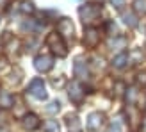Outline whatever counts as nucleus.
<instances>
[{"instance_id":"obj_1","label":"nucleus","mask_w":146,"mask_h":132,"mask_svg":"<svg viewBox=\"0 0 146 132\" xmlns=\"http://www.w3.org/2000/svg\"><path fill=\"white\" fill-rule=\"evenodd\" d=\"M45 43H46V47L52 50L54 55H57V57H66L68 55V47H66V43H64V38L59 32L48 34Z\"/></svg>"},{"instance_id":"obj_2","label":"nucleus","mask_w":146,"mask_h":132,"mask_svg":"<svg viewBox=\"0 0 146 132\" xmlns=\"http://www.w3.org/2000/svg\"><path fill=\"white\" fill-rule=\"evenodd\" d=\"M100 14H102V7L96 4H86V5L78 7V16L84 21V25H87V27H91L94 21H98Z\"/></svg>"},{"instance_id":"obj_3","label":"nucleus","mask_w":146,"mask_h":132,"mask_svg":"<svg viewBox=\"0 0 146 132\" xmlns=\"http://www.w3.org/2000/svg\"><path fill=\"white\" fill-rule=\"evenodd\" d=\"M73 77H77V80H87L89 77V66L84 55H77L75 63H73Z\"/></svg>"},{"instance_id":"obj_4","label":"nucleus","mask_w":146,"mask_h":132,"mask_svg":"<svg viewBox=\"0 0 146 132\" xmlns=\"http://www.w3.org/2000/svg\"><path fill=\"white\" fill-rule=\"evenodd\" d=\"M29 93L32 95L34 98H38V100H46L48 98V95H46V89H45V82H43V79L39 77H36L31 80V84H29Z\"/></svg>"},{"instance_id":"obj_5","label":"nucleus","mask_w":146,"mask_h":132,"mask_svg":"<svg viewBox=\"0 0 146 132\" xmlns=\"http://www.w3.org/2000/svg\"><path fill=\"white\" fill-rule=\"evenodd\" d=\"M68 97H70V100L73 102V104H77V105H80L84 102L86 91H84L82 84H80V80H73V82L70 84V87H68Z\"/></svg>"},{"instance_id":"obj_6","label":"nucleus","mask_w":146,"mask_h":132,"mask_svg":"<svg viewBox=\"0 0 146 132\" xmlns=\"http://www.w3.org/2000/svg\"><path fill=\"white\" fill-rule=\"evenodd\" d=\"M34 68L38 70L39 73H46L54 68V57L52 55H46V54H39L36 55L34 59Z\"/></svg>"},{"instance_id":"obj_7","label":"nucleus","mask_w":146,"mask_h":132,"mask_svg":"<svg viewBox=\"0 0 146 132\" xmlns=\"http://www.w3.org/2000/svg\"><path fill=\"white\" fill-rule=\"evenodd\" d=\"M84 45L87 48H96L100 45V31L94 27H86L84 31Z\"/></svg>"},{"instance_id":"obj_8","label":"nucleus","mask_w":146,"mask_h":132,"mask_svg":"<svg viewBox=\"0 0 146 132\" xmlns=\"http://www.w3.org/2000/svg\"><path fill=\"white\" fill-rule=\"evenodd\" d=\"M57 32H59L64 39H71L73 32H75V27H73V21L70 18H61L57 21Z\"/></svg>"},{"instance_id":"obj_9","label":"nucleus","mask_w":146,"mask_h":132,"mask_svg":"<svg viewBox=\"0 0 146 132\" xmlns=\"http://www.w3.org/2000/svg\"><path fill=\"white\" fill-rule=\"evenodd\" d=\"M104 120H105V116L102 113H91L89 116H87L86 125H87L89 130H98L102 125H104Z\"/></svg>"},{"instance_id":"obj_10","label":"nucleus","mask_w":146,"mask_h":132,"mask_svg":"<svg viewBox=\"0 0 146 132\" xmlns=\"http://www.w3.org/2000/svg\"><path fill=\"white\" fill-rule=\"evenodd\" d=\"M21 125H23L25 130H36V129L41 125V121H39V118H38L36 114L27 113L23 118H21Z\"/></svg>"},{"instance_id":"obj_11","label":"nucleus","mask_w":146,"mask_h":132,"mask_svg":"<svg viewBox=\"0 0 146 132\" xmlns=\"http://www.w3.org/2000/svg\"><path fill=\"white\" fill-rule=\"evenodd\" d=\"M66 127L70 132H80L82 130V123H80L77 114H68L66 116Z\"/></svg>"},{"instance_id":"obj_12","label":"nucleus","mask_w":146,"mask_h":132,"mask_svg":"<svg viewBox=\"0 0 146 132\" xmlns=\"http://www.w3.org/2000/svg\"><path fill=\"white\" fill-rule=\"evenodd\" d=\"M121 20H123V23L127 27H130V29L137 25V18H135V14L132 11H121Z\"/></svg>"},{"instance_id":"obj_13","label":"nucleus","mask_w":146,"mask_h":132,"mask_svg":"<svg viewBox=\"0 0 146 132\" xmlns=\"http://www.w3.org/2000/svg\"><path fill=\"white\" fill-rule=\"evenodd\" d=\"M14 98L11 93H7V91H0V107H4V109H7V107H11L13 104H14Z\"/></svg>"},{"instance_id":"obj_14","label":"nucleus","mask_w":146,"mask_h":132,"mask_svg":"<svg viewBox=\"0 0 146 132\" xmlns=\"http://www.w3.org/2000/svg\"><path fill=\"white\" fill-rule=\"evenodd\" d=\"M128 61H130V59H128V54H127V52H121L119 55H116V57H114L112 66H114V68H125Z\"/></svg>"},{"instance_id":"obj_15","label":"nucleus","mask_w":146,"mask_h":132,"mask_svg":"<svg viewBox=\"0 0 146 132\" xmlns=\"http://www.w3.org/2000/svg\"><path fill=\"white\" fill-rule=\"evenodd\" d=\"M43 127H45V132H59L61 130V125L57 120H46Z\"/></svg>"},{"instance_id":"obj_16","label":"nucleus","mask_w":146,"mask_h":132,"mask_svg":"<svg viewBox=\"0 0 146 132\" xmlns=\"http://www.w3.org/2000/svg\"><path fill=\"white\" fill-rule=\"evenodd\" d=\"M134 11L137 14H146V0H134Z\"/></svg>"},{"instance_id":"obj_17","label":"nucleus","mask_w":146,"mask_h":132,"mask_svg":"<svg viewBox=\"0 0 146 132\" xmlns=\"http://www.w3.org/2000/svg\"><path fill=\"white\" fill-rule=\"evenodd\" d=\"M20 11L21 13H25V14H32L34 13V5L31 0H23V2L20 4Z\"/></svg>"},{"instance_id":"obj_18","label":"nucleus","mask_w":146,"mask_h":132,"mask_svg":"<svg viewBox=\"0 0 146 132\" xmlns=\"http://www.w3.org/2000/svg\"><path fill=\"white\" fill-rule=\"evenodd\" d=\"M125 98L128 102V105H134V102L137 98V91H135V87H128L127 93H125Z\"/></svg>"},{"instance_id":"obj_19","label":"nucleus","mask_w":146,"mask_h":132,"mask_svg":"<svg viewBox=\"0 0 146 132\" xmlns=\"http://www.w3.org/2000/svg\"><path fill=\"white\" fill-rule=\"evenodd\" d=\"M127 45V39L125 38H116V39H111V41H109V47H111V48H114V47H125Z\"/></svg>"},{"instance_id":"obj_20","label":"nucleus","mask_w":146,"mask_h":132,"mask_svg":"<svg viewBox=\"0 0 146 132\" xmlns=\"http://www.w3.org/2000/svg\"><path fill=\"white\" fill-rule=\"evenodd\" d=\"M59 109H61V104L57 100H54V102H50V104L46 105V113H59Z\"/></svg>"},{"instance_id":"obj_21","label":"nucleus","mask_w":146,"mask_h":132,"mask_svg":"<svg viewBox=\"0 0 146 132\" xmlns=\"http://www.w3.org/2000/svg\"><path fill=\"white\" fill-rule=\"evenodd\" d=\"M64 84H66V79H64V77H61L59 80H57V79L52 80V86H54V87H61V86H64Z\"/></svg>"},{"instance_id":"obj_22","label":"nucleus","mask_w":146,"mask_h":132,"mask_svg":"<svg viewBox=\"0 0 146 132\" xmlns=\"http://www.w3.org/2000/svg\"><path fill=\"white\" fill-rule=\"evenodd\" d=\"M137 84L146 86V73H139V75H137Z\"/></svg>"},{"instance_id":"obj_23","label":"nucleus","mask_w":146,"mask_h":132,"mask_svg":"<svg viewBox=\"0 0 146 132\" xmlns=\"http://www.w3.org/2000/svg\"><path fill=\"white\" fill-rule=\"evenodd\" d=\"M107 132H121V127H119V123H118V121H116V123H112V125L107 129Z\"/></svg>"},{"instance_id":"obj_24","label":"nucleus","mask_w":146,"mask_h":132,"mask_svg":"<svg viewBox=\"0 0 146 132\" xmlns=\"http://www.w3.org/2000/svg\"><path fill=\"white\" fill-rule=\"evenodd\" d=\"M111 2H112V5L116 7V9H121L123 4H125V0H111Z\"/></svg>"},{"instance_id":"obj_25","label":"nucleus","mask_w":146,"mask_h":132,"mask_svg":"<svg viewBox=\"0 0 146 132\" xmlns=\"http://www.w3.org/2000/svg\"><path fill=\"white\" fill-rule=\"evenodd\" d=\"M7 70V61L4 59V57H2V59H0V73H2V71H5Z\"/></svg>"},{"instance_id":"obj_26","label":"nucleus","mask_w":146,"mask_h":132,"mask_svg":"<svg viewBox=\"0 0 146 132\" xmlns=\"http://www.w3.org/2000/svg\"><path fill=\"white\" fill-rule=\"evenodd\" d=\"M7 4H9V0H0V7H5Z\"/></svg>"},{"instance_id":"obj_27","label":"nucleus","mask_w":146,"mask_h":132,"mask_svg":"<svg viewBox=\"0 0 146 132\" xmlns=\"http://www.w3.org/2000/svg\"><path fill=\"white\" fill-rule=\"evenodd\" d=\"M143 132H146V120L143 121Z\"/></svg>"},{"instance_id":"obj_28","label":"nucleus","mask_w":146,"mask_h":132,"mask_svg":"<svg viewBox=\"0 0 146 132\" xmlns=\"http://www.w3.org/2000/svg\"><path fill=\"white\" fill-rule=\"evenodd\" d=\"M144 113H146V100H144Z\"/></svg>"},{"instance_id":"obj_29","label":"nucleus","mask_w":146,"mask_h":132,"mask_svg":"<svg viewBox=\"0 0 146 132\" xmlns=\"http://www.w3.org/2000/svg\"><path fill=\"white\" fill-rule=\"evenodd\" d=\"M91 2H100V0H91Z\"/></svg>"},{"instance_id":"obj_30","label":"nucleus","mask_w":146,"mask_h":132,"mask_svg":"<svg viewBox=\"0 0 146 132\" xmlns=\"http://www.w3.org/2000/svg\"><path fill=\"white\" fill-rule=\"evenodd\" d=\"M0 47H2V45H0Z\"/></svg>"}]
</instances>
